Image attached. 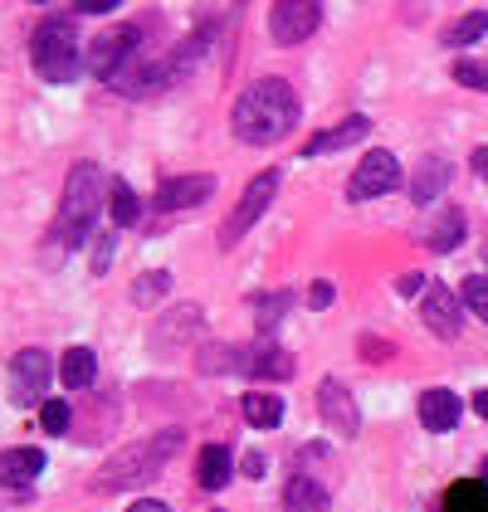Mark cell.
<instances>
[{
  "instance_id": "cell-1",
  "label": "cell",
  "mask_w": 488,
  "mask_h": 512,
  "mask_svg": "<svg viewBox=\"0 0 488 512\" xmlns=\"http://www.w3.org/2000/svg\"><path fill=\"white\" fill-rule=\"evenodd\" d=\"M88 69H93V79L113 83L122 98H147L171 79V64H152V54L142 49L137 25H118V30L98 35L88 44Z\"/></svg>"
},
{
  "instance_id": "cell-2",
  "label": "cell",
  "mask_w": 488,
  "mask_h": 512,
  "mask_svg": "<svg viewBox=\"0 0 488 512\" xmlns=\"http://www.w3.org/2000/svg\"><path fill=\"white\" fill-rule=\"evenodd\" d=\"M298 113H303L298 108V93L284 79H259L235 98L230 127L249 147H269V142H284L288 132L298 127Z\"/></svg>"
},
{
  "instance_id": "cell-3",
  "label": "cell",
  "mask_w": 488,
  "mask_h": 512,
  "mask_svg": "<svg viewBox=\"0 0 488 512\" xmlns=\"http://www.w3.org/2000/svg\"><path fill=\"white\" fill-rule=\"evenodd\" d=\"M113 191V181L103 176V166L93 161H79L64 181V200H59V220H54V239L64 249H79L88 244L93 225H98V210H103V196Z\"/></svg>"
},
{
  "instance_id": "cell-4",
  "label": "cell",
  "mask_w": 488,
  "mask_h": 512,
  "mask_svg": "<svg viewBox=\"0 0 488 512\" xmlns=\"http://www.w3.org/2000/svg\"><path fill=\"white\" fill-rule=\"evenodd\" d=\"M181 430H162L152 434V439H137V444H127L118 449L98 478H93V488L98 493H127V488H142V483H152V478H162V469L176 459V449H181Z\"/></svg>"
},
{
  "instance_id": "cell-5",
  "label": "cell",
  "mask_w": 488,
  "mask_h": 512,
  "mask_svg": "<svg viewBox=\"0 0 488 512\" xmlns=\"http://www.w3.org/2000/svg\"><path fill=\"white\" fill-rule=\"evenodd\" d=\"M205 376H254V381H288L293 376V356L274 342H249V347H235V342H215V347H201L196 356Z\"/></svg>"
},
{
  "instance_id": "cell-6",
  "label": "cell",
  "mask_w": 488,
  "mask_h": 512,
  "mask_svg": "<svg viewBox=\"0 0 488 512\" xmlns=\"http://www.w3.org/2000/svg\"><path fill=\"white\" fill-rule=\"evenodd\" d=\"M30 64L44 83H74L83 69V49H79V30L69 15H49L40 20L35 40H30Z\"/></svg>"
},
{
  "instance_id": "cell-7",
  "label": "cell",
  "mask_w": 488,
  "mask_h": 512,
  "mask_svg": "<svg viewBox=\"0 0 488 512\" xmlns=\"http://www.w3.org/2000/svg\"><path fill=\"white\" fill-rule=\"evenodd\" d=\"M401 186V161L396 152H386V147H376V152H366L357 161V171H352V181H347V200H376V196H391Z\"/></svg>"
},
{
  "instance_id": "cell-8",
  "label": "cell",
  "mask_w": 488,
  "mask_h": 512,
  "mask_svg": "<svg viewBox=\"0 0 488 512\" xmlns=\"http://www.w3.org/2000/svg\"><path fill=\"white\" fill-rule=\"evenodd\" d=\"M323 25V0H274L269 10V35L279 44H303Z\"/></svg>"
},
{
  "instance_id": "cell-9",
  "label": "cell",
  "mask_w": 488,
  "mask_h": 512,
  "mask_svg": "<svg viewBox=\"0 0 488 512\" xmlns=\"http://www.w3.org/2000/svg\"><path fill=\"white\" fill-rule=\"evenodd\" d=\"M10 395H15V405L20 410H30V405H40L44 386L54 381V361H49V352H40V347H25V352H15V361H10Z\"/></svg>"
},
{
  "instance_id": "cell-10",
  "label": "cell",
  "mask_w": 488,
  "mask_h": 512,
  "mask_svg": "<svg viewBox=\"0 0 488 512\" xmlns=\"http://www.w3.org/2000/svg\"><path fill=\"white\" fill-rule=\"evenodd\" d=\"M274 191H279V171H259L249 186H244V196L240 205H235V215L225 220V235H220V244L230 249V244H240V235L269 210V200H274Z\"/></svg>"
},
{
  "instance_id": "cell-11",
  "label": "cell",
  "mask_w": 488,
  "mask_h": 512,
  "mask_svg": "<svg viewBox=\"0 0 488 512\" xmlns=\"http://www.w3.org/2000/svg\"><path fill=\"white\" fill-rule=\"evenodd\" d=\"M318 410H323V420L342 434V439H357V430H362V410H357V400H352V391H347L342 381L327 376L323 386H318Z\"/></svg>"
},
{
  "instance_id": "cell-12",
  "label": "cell",
  "mask_w": 488,
  "mask_h": 512,
  "mask_svg": "<svg viewBox=\"0 0 488 512\" xmlns=\"http://www.w3.org/2000/svg\"><path fill=\"white\" fill-rule=\"evenodd\" d=\"M215 196V176H171L157 186V210H191Z\"/></svg>"
},
{
  "instance_id": "cell-13",
  "label": "cell",
  "mask_w": 488,
  "mask_h": 512,
  "mask_svg": "<svg viewBox=\"0 0 488 512\" xmlns=\"http://www.w3.org/2000/svg\"><path fill=\"white\" fill-rule=\"evenodd\" d=\"M420 317H425V327L435 332V337H445V342H454L459 337V298L449 293V288H425V303H420Z\"/></svg>"
},
{
  "instance_id": "cell-14",
  "label": "cell",
  "mask_w": 488,
  "mask_h": 512,
  "mask_svg": "<svg viewBox=\"0 0 488 512\" xmlns=\"http://www.w3.org/2000/svg\"><path fill=\"white\" fill-rule=\"evenodd\" d=\"M44 473V454L35 444H20V449H0V483L5 488H30Z\"/></svg>"
},
{
  "instance_id": "cell-15",
  "label": "cell",
  "mask_w": 488,
  "mask_h": 512,
  "mask_svg": "<svg viewBox=\"0 0 488 512\" xmlns=\"http://www.w3.org/2000/svg\"><path fill=\"white\" fill-rule=\"evenodd\" d=\"M459 415H464V400H459L454 391H440V386H435V391L420 395V425H425L430 434L454 430V425H459Z\"/></svg>"
},
{
  "instance_id": "cell-16",
  "label": "cell",
  "mask_w": 488,
  "mask_h": 512,
  "mask_svg": "<svg viewBox=\"0 0 488 512\" xmlns=\"http://www.w3.org/2000/svg\"><path fill=\"white\" fill-rule=\"evenodd\" d=\"M366 132H371V122L362 113H352V118L342 122V127H332V132H318V137H308V147H303V157H323V152H342V147H352V142H362Z\"/></svg>"
},
{
  "instance_id": "cell-17",
  "label": "cell",
  "mask_w": 488,
  "mask_h": 512,
  "mask_svg": "<svg viewBox=\"0 0 488 512\" xmlns=\"http://www.w3.org/2000/svg\"><path fill=\"white\" fill-rule=\"evenodd\" d=\"M230 473H235L230 449H225V444H205V449H201V464H196V483H201L205 493H220V488L230 483Z\"/></svg>"
},
{
  "instance_id": "cell-18",
  "label": "cell",
  "mask_w": 488,
  "mask_h": 512,
  "mask_svg": "<svg viewBox=\"0 0 488 512\" xmlns=\"http://www.w3.org/2000/svg\"><path fill=\"white\" fill-rule=\"evenodd\" d=\"M445 186H449V161L425 157L420 166H415V176H410V200H415V205H430Z\"/></svg>"
},
{
  "instance_id": "cell-19",
  "label": "cell",
  "mask_w": 488,
  "mask_h": 512,
  "mask_svg": "<svg viewBox=\"0 0 488 512\" xmlns=\"http://www.w3.org/2000/svg\"><path fill=\"white\" fill-rule=\"evenodd\" d=\"M284 512H327V488L308 473H293L284 488Z\"/></svg>"
},
{
  "instance_id": "cell-20",
  "label": "cell",
  "mask_w": 488,
  "mask_h": 512,
  "mask_svg": "<svg viewBox=\"0 0 488 512\" xmlns=\"http://www.w3.org/2000/svg\"><path fill=\"white\" fill-rule=\"evenodd\" d=\"M425 244H430L435 254L459 249V244H464V210H459V205H445V210L435 215V225L425 230Z\"/></svg>"
},
{
  "instance_id": "cell-21",
  "label": "cell",
  "mask_w": 488,
  "mask_h": 512,
  "mask_svg": "<svg viewBox=\"0 0 488 512\" xmlns=\"http://www.w3.org/2000/svg\"><path fill=\"white\" fill-rule=\"evenodd\" d=\"M240 410H244V420H249L254 430H279V420H284V400L269 395V391H249L240 400Z\"/></svg>"
},
{
  "instance_id": "cell-22",
  "label": "cell",
  "mask_w": 488,
  "mask_h": 512,
  "mask_svg": "<svg viewBox=\"0 0 488 512\" xmlns=\"http://www.w3.org/2000/svg\"><path fill=\"white\" fill-rule=\"evenodd\" d=\"M440 512H488V483L484 478H459V483H449L445 508Z\"/></svg>"
},
{
  "instance_id": "cell-23",
  "label": "cell",
  "mask_w": 488,
  "mask_h": 512,
  "mask_svg": "<svg viewBox=\"0 0 488 512\" xmlns=\"http://www.w3.org/2000/svg\"><path fill=\"white\" fill-rule=\"evenodd\" d=\"M59 376H64V386H69V391L93 386V376H98V356L88 352V347H69L64 361H59Z\"/></svg>"
},
{
  "instance_id": "cell-24",
  "label": "cell",
  "mask_w": 488,
  "mask_h": 512,
  "mask_svg": "<svg viewBox=\"0 0 488 512\" xmlns=\"http://www.w3.org/2000/svg\"><path fill=\"white\" fill-rule=\"evenodd\" d=\"M108 215H113L118 230H132V225L142 220V200H137V191H132L127 181H113V191H108Z\"/></svg>"
},
{
  "instance_id": "cell-25",
  "label": "cell",
  "mask_w": 488,
  "mask_h": 512,
  "mask_svg": "<svg viewBox=\"0 0 488 512\" xmlns=\"http://www.w3.org/2000/svg\"><path fill=\"white\" fill-rule=\"evenodd\" d=\"M196 322H201V308H196V303H186L181 313L162 317V327L152 332V342H157V352H166V342H171V337H176V342H181V337H191V332H196Z\"/></svg>"
},
{
  "instance_id": "cell-26",
  "label": "cell",
  "mask_w": 488,
  "mask_h": 512,
  "mask_svg": "<svg viewBox=\"0 0 488 512\" xmlns=\"http://www.w3.org/2000/svg\"><path fill=\"white\" fill-rule=\"evenodd\" d=\"M293 308V293H264V298H254V322H259V332H274L284 313Z\"/></svg>"
},
{
  "instance_id": "cell-27",
  "label": "cell",
  "mask_w": 488,
  "mask_h": 512,
  "mask_svg": "<svg viewBox=\"0 0 488 512\" xmlns=\"http://www.w3.org/2000/svg\"><path fill=\"white\" fill-rule=\"evenodd\" d=\"M484 30H488V15H484V10H474V15H464L459 25H449V30H445V49H464V44L479 40Z\"/></svg>"
},
{
  "instance_id": "cell-28",
  "label": "cell",
  "mask_w": 488,
  "mask_h": 512,
  "mask_svg": "<svg viewBox=\"0 0 488 512\" xmlns=\"http://www.w3.org/2000/svg\"><path fill=\"white\" fill-rule=\"evenodd\" d=\"M166 288H171V274H166V269H152V274H142L137 283H132V303H142V308H147V303H157V298H162Z\"/></svg>"
},
{
  "instance_id": "cell-29",
  "label": "cell",
  "mask_w": 488,
  "mask_h": 512,
  "mask_svg": "<svg viewBox=\"0 0 488 512\" xmlns=\"http://www.w3.org/2000/svg\"><path fill=\"white\" fill-rule=\"evenodd\" d=\"M40 425H44V434H69V425H74L69 400H44L40 405Z\"/></svg>"
},
{
  "instance_id": "cell-30",
  "label": "cell",
  "mask_w": 488,
  "mask_h": 512,
  "mask_svg": "<svg viewBox=\"0 0 488 512\" xmlns=\"http://www.w3.org/2000/svg\"><path fill=\"white\" fill-rule=\"evenodd\" d=\"M454 83H464V88H474V93H488V64L459 59V64H454Z\"/></svg>"
},
{
  "instance_id": "cell-31",
  "label": "cell",
  "mask_w": 488,
  "mask_h": 512,
  "mask_svg": "<svg viewBox=\"0 0 488 512\" xmlns=\"http://www.w3.org/2000/svg\"><path fill=\"white\" fill-rule=\"evenodd\" d=\"M464 303H469V313L474 317H484L488 322V278H464Z\"/></svg>"
},
{
  "instance_id": "cell-32",
  "label": "cell",
  "mask_w": 488,
  "mask_h": 512,
  "mask_svg": "<svg viewBox=\"0 0 488 512\" xmlns=\"http://www.w3.org/2000/svg\"><path fill=\"white\" fill-rule=\"evenodd\" d=\"M108 264H113V235H98V244H93V274H108Z\"/></svg>"
},
{
  "instance_id": "cell-33",
  "label": "cell",
  "mask_w": 488,
  "mask_h": 512,
  "mask_svg": "<svg viewBox=\"0 0 488 512\" xmlns=\"http://www.w3.org/2000/svg\"><path fill=\"white\" fill-rule=\"evenodd\" d=\"M327 303H332V283H327V278H318V283L308 288V308H313V313H323Z\"/></svg>"
},
{
  "instance_id": "cell-34",
  "label": "cell",
  "mask_w": 488,
  "mask_h": 512,
  "mask_svg": "<svg viewBox=\"0 0 488 512\" xmlns=\"http://www.w3.org/2000/svg\"><path fill=\"white\" fill-rule=\"evenodd\" d=\"M122 0H74V10L79 15H108V10H118Z\"/></svg>"
},
{
  "instance_id": "cell-35",
  "label": "cell",
  "mask_w": 488,
  "mask_h": 512,
  "mask_svg": "<svg viewBox=\"0 0 488 512\" xmlns=\"http://www.w3.org/2000/svg\"><path fill=\"white\" fill-rule=\"evenodd\" d=\"M396 293H401V298H415V293H425V274H406L401 283H396Z\"/></svg>"
},
{
  "instance_id": "cell-36",
  "label": "cell",
  "mask_w": 488,
  "mask_h": 512,
  "mask_svg": "<svg viewBox=\"0 0 488 512\" xmlns=\"http://www.w3.org/2000/svg\"><path fill=\"white\" fill-rule=\"evenodd\" d=\"M244 478H264V469H269V459H264V454H244Z\"/></svg>"
},
{
  "instance_id": "cell-37",
  "label": "cell",
  "mask_w": 488,
  "mask_h": 512,
  "mask_svg": "<svg viewBox=\"0 0 488 512\" xmlns=\"http://www.w3.org/2000/svg\"><path fill=\"white\" fill-rule=\"evenodd\" d=\"M127 512H171V508H166V503H157V498H137Z\"/></svg>"
},
{
  "instance_id": "cell-38",
  "label": "cell",
  "mask_w": 488,
  "mask_h": 512,
  "mask_svg": "<svg viewBox=\"0 0 488 512\" xmlns=\"http://www.w3.org/2000/svg\"><path fill=\"white\" fill-rule=\"evenodd\" d=\"M362 356H366V361H371V356H391V347H386V342H371V337H366V342H362Z\"/></svg>"
},
{
  "instance_id": "cell-39",
  "label": "cell",
  "mask_w": 488,
  "mask_h": 512,
  "mask_svg": "<svg viewBox=\"0 0 488 512\" xmlns=\"http://www.w3.org/2000/svg\"><path fill=\"white\" fill-rule=\"evenodd\" d=\"M474 415H479V420H488V391L474 395Z\"/></svg>"
},
{
  "instance_id": "cell-40",
  "label": "cell",
  "mask_w": 488,
  "mask_h": 512,
  "mask_svg": "<svg viewBox=\"0 0 488 512\" xmlns=\"http://www.w3.org/2000/svg\"><path fill=\"white\" fill-rule=\"evenodd\" d=\"M474 166H479V176H488V147H479V152H474Z\"/></svg>"
},
{
  "instance_id": "cell-41",
  "label": "cell",
  "mask_w": 488,
  "mask_h": 512,
  "mask_svg": "<svg viewBox=\"0 0 488 512\" xmlns=\"http://www.w3.org/2000/svg\"><path fill=\"white\" fill-rule=\"evenodd\" d=\"M484 483H488V459H484Z\"/></svg>"
},
{
  "instance_id": "cell-42",
  "label": "cell",
  "mask_w": 488,
  "mask_h": 512,
  "mask_svg": "<svg viewBox=\"0 0 488 512\" xmlns=\"http://www.w3.org/2000/svg\"><path fill=\"white\" fill-rule=\"evenodd\" d=\"M30 5H44V0H30Z\"/></svg>"
},
{
  "instance_id": "cell-43",
  "label": "cell",
  "mask_w": 488,
  "mask_h": 512,
  "mask_svg": "<svg viewBox=\"0 0 488 512\" xmlns=\"http://www.w3.org/2000/svg\"><path fill=\"white\" fill-rule=\"evenodd\" d=\"M484 259H488V254H484Z\"/></svg>"
}]
</instances>
